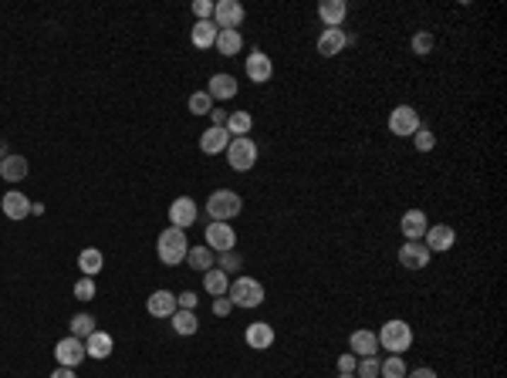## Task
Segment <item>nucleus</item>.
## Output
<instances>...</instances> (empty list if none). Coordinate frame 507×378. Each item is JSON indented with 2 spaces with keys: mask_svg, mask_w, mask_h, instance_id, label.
Returning <instances> with one entry per match:
<instances>
[{
  "mask_svg": "<svg viewBox=\"0 0 507 378\" xmlns=\"http://www.w3.org/2000/svg\"><path fill=\"white\" fill-rule=\"evenodd\" d=\"M156 254H159V260L166 264V267H180L186 260V254H190V240H186V230H176L169 227L159 233V240H156Z\"/></svg>",
  "mask_w": 507,
  "mask_h": 378,
  "instance_id": "obj_1",
  "label": "nucleus"
},
{
  "mask_svg": "<svg viewBox=\"0 0 507 378\" xmlns=\"http://www.w3.org/2000/svg\"><path fill=\"white\" fill-rule=\"evenodd\" d=\"M375 338H379V348L383 351H389V355H402V351H409V345H413V328H409L402 318H392L379 328Z\"/></svg>",
  "mask_w": 507,
  "mask_h": 378,
  "instance_id": "obj_2",
  "label": "nucleus"
},
{
  "mask_svg": "<svg viewBox=\"0 0 507 378\" xmlns=\"http://www.w3.org/2000/svg\"><path fill=\"white\" fill-rule=\"evenodd\" d=\"M240 210H244V199L233 189H216L214 196L206 199V213L214 216V223H231L233 216H240Z\"/></svg>",
  "mask_w": 507,
  "mask_h": 378,
  "instance_id": "obj_3",
  "label": "nucleus"
},
{
  "mask_svg": "<svg viewBox=\"0 0 507 378\" xmlns=\"http://www.w3.org/2000/svg\"><path fill=\"white\" fill-rule=\"evenodd\" d=\"M227 297L233 301V307H261L264 304V284L261 280H254V277H237V280H231Z\"/></svg>",
  "mask_w": 507,
  "mask_h": 378,
  "instance_id": "obj_4",
  "label": "nucleus"
},
{
  "mask_svg": "<svg viewBox=\"0 0 507 378\" xmlns=\"http://www.w3.org/2000/svg\"><path fill=\"white\" fill-rule=\"evenodd\" d=\"M227 163L231 169L237 172H250V169L257 166V142L254 138H231V146H227Z\"/></svg>",
  "mask_w": 507,
  "mask_h": 378,
  "instance_id": "obj_5",
  "label": "nucleus"
},
{
  "mask_svg": "<svg viewBox=\"0 0 507 378\" xmlns=\"http://www.w3.org/2000/svg\"><path fill=\"white\" fill-rule=\"evenodd\" d=\"M423 129V122H419V112L413 105H396L389 112V132L400 138H413L416 132Z\"/></svg>",
  "mask_w": 507,
  "mask_h": 378,
  "instance_id": "obj_6",
  "label": "nucleus"
},
{
  "mask_svg": "<svg viewBox=\"0 0 507 378\" xmlns=\"http://www.w3.org/2000/svg\"><path fill=\"white\" fill-rule=\"evenodd\" d=\"M244 71H247V81L267 85V81L274 78V61H271V54H264V51H250L244 61Z\"/></svg>",
  "mask_w": 507,
  "mask_h": 378,
  "instance_id": "obj_7",
  "label": "nucleus"
},
{
  "mask_svg": "<svg viewBox=\"0 0 507 378\" xmlns=\"http://www.w3.org/2000/svg\"><path fill=\"white\" fill-rule=\"evenodd\" d=\"M214 24L220 30H237L244 24V4H237V0H216L214 4Z\"/></svg>",
  "mask_w": 507,
  "mask_h": 378,
  "instance_id": "obj_8",
  "label": "nucleus"
},
{
  "mask_svg": "<svg viewBox=\"0 0 507 378\" xmlns=\"http://www.w3.org/2000/svg\"><path fill=\"white\" fill-rule=\"evenodd\" d=\"M206 247L210 250H216V254H227V250H233V243H237V233H233L231 223H214L210 220V227H206Z\"/></svg>",
  "mask_w": 507,
  "mask_h": 378,
  "instance_id": "obj_9",
  "label": "nucleus"
},
{
  "mask_svg": "<svg viewBox=\"0 0 507 378\" xmlns=\"http://www.w3.org/2000/svg\"><path fill=\"white\" fill-rule=\"evenodd\" d=\"M430 250H426V243H419V240H406L400 247V264L406 267V271H423L426 264H430Z\"/></svg>",
  "mask_w": 507,
  "mask_h": 378,
  "instance_id": "obj_10",
  "label": "nucleus"
},
{
  "mask_svg": "<svg viewBox=\"0 0 507 378\" xmlns=\"http://www.w3.org/2000/svg\"><path fill=\"white\" fill-rule=\"evenodd\" d=\"M54 358H58V365H64V368H75V365H81V358H88L85 355V341H78V338H62L58 345H54Z\"/></svg>",
  "mask_w": 507,
  "mask_h": 378,
  "instance_id": "obj_11",
  "label": "nucleus"
},
{
  "mask_svg": "<svg viewBox=\"0 0 507 378\" xmlns=\"http://www.w3.org/2000/svg\"><path fill=\"white\" fill-rule=\"evenodd\" d=\"M423 240H426V250H430V254H446V250L457 243V230L446 227V223H436V227H430L423 233Z\"/></svg>",
  "mask_w": 507,
  "mask_h": 378,
  "instance_id": "obj_12",
  "label": "nucleus"
},
{
  "mask_svg": "<svg viewBox=\"0 0 507 378\" xmlns=\"http://www.w3.org/2000/svg\"><path fill=\"white\" fill-rule=\"evenodd\" d=\"M169 223H173L176 230L193 227V223H197V203H193L190 196L173 199V203H169Z\"/></svg>",
  "mask_w": 507,
  "mask_h": 378,
  "instance_id": "obj_13",
  "label": "nucleus"
},
{
  "mask_svg": "<svg viewBox=\"0 0 507 378\" xmlns=\"http://www.w3.org/2000/svg\"><path fill=\"white\" fill-rule=\"evenodd\" d=\"M244 341H247V348L267 351L271 345H274V328H271V321H254V324H247Z\"/></svg>",
  "mask_w": 507,
  "mask_h": 378,
  "instance_id": "obj_14",
  "label": "nucleus"
},
{
  "mask_svg": "<svg viewBox=\"0 0 507 378\" xmlns=\"http://www.w3.org/2000/svg\"><path fill=\"white\" fill-rule=\"evenodd\" d=\"M349 351H352L355 358H372V355H379V338H375V331H369V328L352 331L349 334Z\"/></svg>",
  "mask_w": 507,
  "mask_h": 378,
  "instance_id": "obj_15",
  "label": "nucleus"
},
{
  "mask_svg": "<svg viewBox=\"0 0 507 378\" xmlns=\"http://www.w3.org/2000/svg\"><path fill=\"white\" fill-rule=\"evenodd\" d=\"M400 230L406 240H423V233L430 230V216L423 210H406L400 220Z\"/></svg>",
  "mask_w": 507,
  "mask_h": 378,
  "instance_id": "obj_16",
  "label": "nucleus"
},
{
  "mask_svg": "<svg viewBox=\"0 0 507 378\" xmlns=\"http://www.w3.org/2000/svg\"><path fill=\"white\" fill-rule=\"evenodd\" d=\"M146 311L153 314V318H173L180 307H176V294L173 290H153L149 294V301H146Z\"/></svg>",
  "mask_w": 507,
  "mask_h": 378,
  "instance_id": "obj_17",
  "label": "nucleus"
},
{
  "mask_svg": "<svg viewBox=\"0 0 507 378\" xmlns=\"http://www.w3.org/2000/svg\"><path fill=\"white\" fill-rule=\"evenodd\" d=\"M349 45V34L342 28H325L322 34H318V54L322 58H335V54H342V47Z\"/></svg>",
  "mask_w": 507,
  "mask_h": 378,
  "instance_id": "obj_18",
  "label": "nucleus"
},
{
  "mask_svg": "<svg viewBox=\"0 0 507 378\" xmlns=\"http://www.w3.org/2000/svg\"><path fill=\"white\" fill-rule=\"evenodd\" d=\"M206 95L214 98V105H216V102H231L233 95H237V78L227 75V71L214 75V78H210V85H206Z\"/></svg>",
  "mask_w": 507,
  "mask_h": 378,
  "instance_id": "obj_19",
  "label": "nucleus"
},
{
  "mask_svg": "<svg viewBox=\"0 0 507 378\" xmlns=\"http://www.w3.org/2000/svg\"><path fill=\"white\" fill-rule=\"evenodd\" d=\"M0 206H4L7 220H28L31 216V199L24 196V193H17V189H11L7 196L0 199Z\"/></svg>",
  "mask_w": 507,
  "mask_h": 378,
  "instance_id": "obj_20",
  "label": "nucleus"
},
{
  "mask_svg": "<svg viewBox=\"0 0 507 378\" xmlns=\"http://www.w3.org/2000/svg\"><path fill=\"white\" fill-rule=\"evenodd\" d=\"M112 348H115V341H112V334L108 331H95V334L85 338V355L95 358V362H105L108 355H112Z\"/></svg>",
  "mask_w": 507,
  "mask_h": 378,
  "instance_id": "obj_21",
  "label": "nucleus"
},
{
  "mask_svg": "<svg viewBox=\"0 0 507 378\" xmlns=\"http://www.w3.org/2000/svg\"><path fill=\"white\" fill-rule=\"evenodd\" d=\"M28 172H31V163H28L24 155H17V152H11V155L0 163V179H7V182L28 179Z\"/></svg>",
  "mask_w": 507,
  "mask_h": 378,
  "instance_id": "obj_22",
  "label": "nucleus"
},
{
  "mask_svg": "<svg viewBox=\"0 0 507 378\" xmlns=\"http://www.w3.org/2000/svg\"><path fill=\"white\" fill-rule=\"evenodd\" d=\"M227 146H231V132H227V129L210 125L200 136V149L206 152V155H220V152H227Z\"/></svg>",
  "mask_w": 507,
  "mask_h": 378,
  "instance_id": "obj_23",
  "label": "nucleus"
},
{
  "mask_svg": "<svg viewBox=\"0 0 507 378\" xmlns=\"http://www.w3.org/2000/svg\"><path fill=\"white\" fill-rule=\"evenodd\" d=\"M345 14H349V4H345V0H322V4H318V17H322L325 28H338V24L345 20Z\"/></svg>",
  "mask_w": 507,
  "mask_h": 378,
  "instance_id": "obj_24",
  "label": "nucleus"
},
{
  "mask_svg": "<svg viewBox=\"0 0 507 378\" xmlns=\"http://www.w3.org/2000/svg\"><path fill=\"white\" fill-rule=\"evenodd\" d=\"M190 41H193V47H200V51L214 47L216 45V24L214 20H197V24L190 28Z\"/></svg>",
  "mask_w": 507,
  "mask_h": 378,
  "instance_id": "obj_25",
  "label": "nucleus"
},
{
  "mask_svg": "<svg viewBox=\"0 0 507 378\" xmlns=\"http://www.w3.org/2000/svg\"><path fill=\"white\" fill-rule=\"evenodd\" d=\"M203 288L210 297H227V290H231V277L220 271V267H210V271L203 273Z\"/></svg>",
  "mask_w": 507,
  "mask_h": 378,
  "instance_id": "obj_26",
  "label": "nucleus"
},
{
  "mask_svg": "<svg viewBox=\"0 0 507 378\" xmlns=\"http://www.w3.org/2000/svg\"><path fill=\"white\" fill-rule=\"evenodd\" d=\"M216 54H223V58H233V54H240V47H244V37H240V30H216Z\"/></svg>",
  "mask_w": 507,
  "mask_h": 378,
  "instance_id": "obj_27",
  "label": "nucleus"
},
{
  "mask_svg": "<svg viewBox=\"0 0 507 378\" xmlns=\"http://www.w3.org/2000/svg\"><path fill=\"white\" fill-rule=\"evenodd\" d=\"M102 264H105V257H102L98 247H85V250L78 254V271H81V277H95V273L102 271Z\"/></svg>",
  "mask_w": 507,
  "mask_h": 378,
  "instance_id": "obj_28",
  "label": "nucleus"
},
{
  "mask_svg": "<svg viewBox=\"0 0 507 378\" xmlns=\"http://www.w3.org/2000/svg\"><path fill=\"white\" fill-rule=\"evenodd\" d=\"M186 264H190L193 271L206 273V271H210V267H216V257H214V250H210L206 243H200V247H193V250L186 254Z\"/></svg>",
  "mask_w": 507,
  "mask_h": 378,
  "instance_id": "obj_29",
  "label": "nucleus"
},
{
  "mask_svg": "<svg viewBox=\"0 0 507 378\" xmlns=\"http://www.w3.org/2000/svg\"><path fill=\"white\" fill-rule=\"evenodd\" d=\"M169 324H173V331L183 334V338H190V334L200 331V321H197V314H193V311H176V314L169 318Z\"/></svg>",
  "mask_w": 507,
  "mask_h": 378,
  "instance_id": "obj_30",
  "label": "nucleus"
},
{
  "mask_svg": "<svg viewBox=\"0 0 507 378\" xmlns=\"http://www.w3.org/2000/svg\"><path fill=\"white\" fill-rule=\"evenodd\" d=\"M227 132H231V138H244L250 129H254V115L250 112H233L231 119H227V125H223Z\"/></svg>",
  "mask_w": 507,
  "mask_h": 378,
  "instance_id": "obj_31",
  "label": "nucleus"
},
{
  "mask_svg": "<svg viewBox=\"0 0 507 378\" xmlns=\"http://www.w3.org/2000/svg\"><path fill=\"white\" fill-rule=\"evenodd\" d=\"M68 328H71V338H78V341H85L88 334L98 331V328H95V318H92V314H75V318L68 321Z\"/></svg>",
  "mask_w": 507,
  "mask_h": 378,
  "instance_id": "obj_32",
  "label": "nucleus"
},
{
  "mask_svg": "<svg viewBox=\"0 0 507 378\" xmlns=\"http://www.w3.org/2000/svg\"><path fill=\"white\" fill-rule=\"evenodd\" d=\"M379 378H406V362H402L400 355H389L379 365Z\"/></svg>",
  "mask_w": 507,
  "mask_h": 378,
  "instance_id": "obj_33",
  "label": "nucleus"
},
{
  "mask_svg": "<svg viewBox=\"0 0 507 378\" xmlns=\"http://www.w3.org/2000/svg\"><path fill=\"white\" fill-rule=\"evenodd\" d=\"M190 112H193V115H210V112H214V98H210L206 91H193V95H190Z\"/></svg>",
  "mask_w": 507,
  "mask_h": 378,
  "instance_id": "obj_34",
  "label": "nucleus"
},
{
  "mask_svg": "<svg viewBox=\"0 0 507 378\" xmlns=\"http://www.w3.org/2000/svg\"><path fill=\"white\" fill-rule=\"evenodd\" d=\"M216 267L223 273H233V271H240L244 267V257L237 254V250H227V254H216Z\"/></svg>",
  "mask_w": 507,
  "mask_h": 378,
  "instance_id": "obj_35",
  "label": "nucleus"
},
{
  "mask_svg": "<svg viewBox=\"0 0 507 378\" xmlns=\"http://www.w3.org/2000/svg\"><path fill=\"white\" fill-rule=\"evenodd\" d=\"M379 358L372 355V358H359V365H355V378H379Z\"/></svg>",
  "mask_w": 507,
  "mask_h": 378,
  "instance_id": "obj_36",
  "label": "nucleus"
},
{
  "mask_svg": "<svg viewBox=\"0 0 507 378\" xmlns=\"http://www.w3.org/2000/svg\"><path fill=\"white\" fill-rule=\"evenodd\" d=\"M433 45H436V41H433V34H430V30H419V34L413 37V54H419V58H426V54H433Z\"/></svg>",
  "mask_w": 507,
  "mask_h": 378,
  "instance_id": "obj_37",
  "label": "nucleus"
},
{
  "mask_svg": "<svg viewBox=\"0 0 507 378\" xmlns=\"http://www.w3.org/2000/svg\"><path fill=\"white\" fill-rule=\"evenodd\" d=\"M75 297L78 301H92L95 297V277H78L75 280Z\"/></svg>",
  "mask_w": 507,
  "mask_h": 378,
  "instance_id": "obj_38",
  "label": "nucleus"
},
{
  "mask_svg": "<svg viewBox=\"0 0 507 378\" xmlns=\"http://www.w3.org/2000/svg\"><path fill=\"white\" fill-rule=\"evenodd\" d=\"M413 146L419 152H433V146H436V136H433V129H419L413 136Z\"/></svg>",
  "mask_w": 507,
  "mask_h": 378,
  "instance_id": "obj_39",
  "label": "nucleus"
},
{
  "mask_svg": "<svg viewBox=\"0 0 507 378\" xmlns=\"http://www.w3.org/2000/svg\"><path fill=\"white\" fill-rule=\"evenodd\" d=\"M197 304H200V297H197L193 290H183V294H176V307H180V311H197Z\"/></svg>",
  "mask_w": 507,
  "mask_h": 378,
  "instance_id": "obj_40",
  "label": "nucleus"
},
{
  "mask_svg": "<svg viewBox=\"0 0 507 378\" xmlns=\"http://www.w3.org/2000/svg\"><path fill=\"white\" fill-rule=\"evenodd\" d=\"M355 365H359V358H355L352 351H345L338 358V375H355Z\"/></svg>",
  "mask_w": 507,
  "mask_h": 378,
  "instance_id": "obj_41",
  "label": "nucleus"
},
{
  "mask_svg": "<svg viewBox=\"0 0 507 378\" xmlns=\"http://www.w3.org/2000/svg\"><path fill=\"white\" fill-rule=\"evenodd\" d=\"M193 14H197V20H210V17H214V0H197V4H193Z\"/></svg>",
  "mask_w": 507,
  "mask_h": 378,
  "instance_id": "obj_42",
  "label": "nucleus"
},
{
  "mask_svg": "<svg viewBox=\"0 0 507 378\" xmlns=\"http://www.w3.org/2000/svg\"><path fill=\"white\" fill-rule=\"evenodd\" d=\"M231 311H233V301H231V297H214V314H216V318H227Z\"/></svg>",
  "mask_w": 507,
  "mask_h": 378,
  "instance_id": "obj_43",
  "label": "nucleus"
},
{
  "mask_svg": "<svg viewBox=\"0 0 507 378\" xmlns=\"http://www.w3.org/2000/svg\"><path fill=\"white\" fill-rule=\"evenodd\" d=\"M227 119H231V115H227L223 108H216V105H214V112H210V122H214L216 129H223V125H227Z\"/></svg>",
  "mask_w": 507,
  "mask_h": 378,
  "instance_id": "obj_44",
  "label": "nucleus"
},
{
  "mask_svg": "<svg viewBox=\"0 0 507 378\" xmlns=\"http://www.w3.org/2000/svg\"><path fill=\"white\" fill-rule=\"evenodd\" d=\"M406 378H436L433 368H413V372H406Z\"/></svg>",
  "mask_w": 507,
  "mask_h": 378,
  "instance_id": "obj_45",
  "label": "nucleus"
},
{
  "mask_svg": "<svg viewBox=\"0 0 507 378\" xmlns=\"http://www.w3.org/2000/svg\"><path fill=\"white\" fill-rule=\"evenodd\" d=\"M51 378H75V368H64V365H58V368L51 372Z\"/></svg>",
  "mask_w": 507,
  "mask_h": 378,
  "instance_id": "obj_46",
  "label": "nucleus"
},
{
  "mask_svg": "<svg viewBox=\"0 0 507 378\" xmlns=\"http://www.w3.org/2000/svg\"><path fill=\"white\" fill-rule=\"evenodd\" d=\"M7 155H11V149H7V142H4V138H0V163H4V159H7Z\"/></svg>",
  "mask_w": 507,
  "mask_h": 378,
  "instance_id": "obj_47",
  "label": "nucleus"
},
{
  "mask_svg": "<svg viewBox=\"0 0 507 378\" xmlns=\"http://www.w3.org/2000/svg\"><path fill=\"white\" fill-rule=\"evenodd\" d=\"M338 378H355V375H338Z\"/></svg>",
  "mask_w": 507,
  "mask_h": 378,
  "instance_id": "obj_48",
  "label": "nucleus"
}]
</instances>
